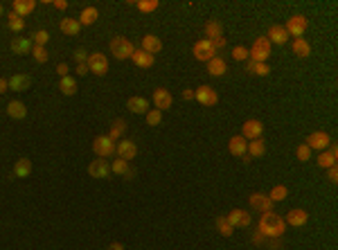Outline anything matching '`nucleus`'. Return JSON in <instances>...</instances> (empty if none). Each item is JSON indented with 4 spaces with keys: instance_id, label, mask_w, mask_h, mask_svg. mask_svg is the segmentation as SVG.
<instances>
[{
    "instance_id": "12",
    "label": "nucleus",
    "mask_w": 338,
    "mask_h": 250,
    "mask_svg": "<svg viewBox=\"0 0 338 250\" xmlns=\"http://www.w3.org/2000/svg\"><path fill=\"white\" fill-rule=\"evenodd\" d=\"M88 174L93 178H108L111 176V165H108V160L100 158V160H93L88 165Z\"/></svg>"
},
{
    "instance_id": "17",
    "label": "nucleus",
    "mask_w": 338,
    "mask_h": 250,
    "mask_svg": "<svg viewBox=\"0 0 338 250\" xmlns=\"http://www.w3.org/2000/svg\"><path fill=\"white\" fill-rule=\"evenodd\" d=\"M306 221H309V214H306L304 210H300V208L291 210V212H289V217L284 219V223L293 225V228H302V225H304Z\"/></svg>"
},
{
    "instance_id": "24",
    "label": "nucleus",
    "mask_w": 338,
    "mask_h": 250,
    "mask_svg": "<svg viewBox=\"0 0 338 250\" xmlns=\"http://www.w3.org/2000/svg\"><path fill=\"white\" fill-rule=\"evenodd\" d=\"M32 174V160L30 158H18L14 165V178H27Z\"/></svg>"
},
{
    "instance_id": "51",
    "label": "nucleus",
    "mask_w": 338,
    "mask_h": 250,
    "mask_svg": "<svg viewBox=\"0 0 338 250\" xmlns=\"http://www.w3.org/2000/svg\"><path fill=\"white\" fill-rule=\"evenodd\" d=\"M329 181H332V183H336V181H338V169H336V165L329 167Z\"/></svg>"
},
{
    "instance_id": "5",
    "label": "nucleus",
    "mask_w": 338,
    "mask_h": 250,
    "mask_svg": "<svg viewBox=\"0 0 338 250\" xmlns=\"http://www.w3.org/2000/svg\"><path fill=\"white\" fill-rule=\"evenodd\" d=\"M192 52H194V59H199V61H210V59L217 57V48H214L212 41H207V38L196 41L194 48H192Z\"/></svg>"
},
{
    "instance_id": "25",
    "label": "nucleus",
    "mask_w": 338,
    "mask_h": 250,
    "mask_svg": "<svg viewBox=\"0 0 338 250\" xmlns=\"http://www.w3.org/2000/svg\"><path fill=\"white\" fill-rule=\"evenodd\" d=\"M36 9V2L34 0H14V14H18V16H30L32 11Z\"/></svg>"
},
{
    "instance_id": "52",
    "label": "nucleus",
    "mask_w": 338,
    "mask_h": 250,
    "mask_svg": "<svg viewBox=\"0 0 338 250\" xmlns=\"http://www.w3.org/2000/svg\"><path fill=\"white\" fill-rule=\"evenodd\" d=\"M7 91H9V81L0 77V95H2V93H7Z\"/></svg>"
},
{
    "instance_id": "23",
    "label": "nucleus",
    "mask_w": 338,
    "mask_h": 250,
    "mask_svg": "<svg viewBox=\"0 0 338 250\" xmlns=\"http://www.w3.org/2000/svg\"><path fill=\"white\" fill-rule=\"evenodd\" d=\"M246 147H248V140L243 138V135H235V138H230V142H228V149H230L233 156H243L246 154Z\"/></svg>"
},
{
    "instance_id": "40",
    "label": "nucleus",
    "mask_w": 338,
    "mask_h": 250,
    "mask_svg": "<svg viewBox=\"0 0 338 250\" xmlns=\"http://www.w3.org/2000/svg\"><path fill=\"white\" fill-rule=\"evenodd\" d=\"M158 0H140V2H135V7L140 11H142V14H151V11H156L158 9Z\"/></svg>"
},
{
    "instance_id": "56",
    "label": "nucleus",
    "mask_w": 338,
    "mask_h": 250,
    "mask_svg": "<svg viewBox=\"0 0 338 250\" xmlns=\"http://www.w3.org/2000/svg\"><path fill=\"white\" fill-rule=\"evenodd\" d=\"M106 250H124V246H122V244H111Z\"/></svg>"
},
{
    "instance_id": "45",
    "label": "nucleus",
    "mask_w": 338,
    "mask_h": 250,
    "mask_svg": "<svg viewBox=\"0 0 338 250\" xmlns=\"http://www.w3.org/2000/svg\"><path fill=\"white\" fill-rule=\"evenodd\" d=\"M296 156H298V160H302V162H306V160L311 158V149H309L306 144H300V147H298V151H296Z\"/></svg>"
},
{
    "instance_id": "27",
    "label": "nucleus",
    "mask_w": 338,
    "mask_h": 250,
    "mask_svg": "<svg viewBox=\"0 0 338 250\" xmlns=\"http://www.w3.org/2000/svg\"><path fill=\"white\" fill-rule=\"evenodd\" d=\"M142 50L149 54H156L163 50V41H160L158 36H153V34H147V36L142 38Z\"/></svg>"
},
{
    "instance_id": "48",
    "label": "nucleus",
    "mask_w": 338,
    "mask_h": 250,
    "mask_svg": "<svg viewBox=\"0 0 338 250\" xmlns=\"http://www.w3.org/2000/svg\"><path fill=\"white\" fill-rule=\"evenodd\" d=\"M68 72H70V68H68V63H59L57 65V75L64 79V77H68Z\"/></svg>"
},
{
    "instance_id": "33",
    "label": "nucleus",
    "mask_w": 338,
    "mask_h": 250,
    "mask_svg": "<svg viewBox=\"0 0 338 250\" xmlns=\"http://www.w3.org/2000/svg\"><path fill=\"white\" fill-rule=\"evenodd\" d=\"M124 131H127V122L124 120H115V122L111 124V131H108V138L115 142V140H122V135H124Z\"/></svg>"
},
{
    "instance_id": "47",
    "label": "nucleus",
    "mask_w": 338,
    "mask_h": 250,
    "mask_svg": "<svg viewBox=\"0 0 338 250\" xmlns=\"http://www.w3.org/2000/svg\"><path fill=\"white\" fill-rule=\"evenodd\" d=\"M74 59H77V63H86L88 61V54H86V50H74Z\"/></svg>"
},
{
    "instance_id": "37",
    "label": "nucleus",
    "mask_w": 338,
    "mask_h": 250,
    "mask_svg": "<svg viewBox=\"0 0 338 250\" xmlns=\"http://www.w3.org/2000/svg\"><path fill=\"white\" fill-rule=\"evenodd\" d=\"M336 154H332V151H322L320 156H318V167L320 169H329V167L336 165Z\"/></svg>"
},
{
    "instance_id": "16",
    "label": "nucleus",
    "mask_w": 338,
    "mask_h": 250,
    "mask_svg": "<svg viewBox=\"0 0 338 250\" xmlns=\"http://www.w3.org/2000/svg\"><path fill=\"white\" fill-rule=\"evenodd\" d=\"M127 108L135 115H147L149 113V101L144 97H129L127 99Z\"/></svg>"
},
{
    "instance_id": "9",
    "label": "nucleus",
    "mask_w": 338,
    "mask_h": 250,
    "mask_svg": "<svg viewBox=\"0 0 338 250\" xmlns=\"http://www.w3.org/2000/svg\"><path fill=\"white\" fill-rule=\"evenodd\" d=\"M115 154H117V158H122V160H133L137 156V147H135V142H131V140H124L122 138L120 142L115 144Z\"/></svg>"
},
{
    "instance_id": "31",
    "label": "nucleus",
    "mask_w": 338,
    "mask_h": 250,
    "mask_svg": "<svg viewBox=\"0 0 338 250\" xmlns=\"http://www.w3.org/2000/svg\"><path fill=\"white\" fill-rule=\"evenodd\" d=\"M205 34H207V41H217V38L223 36V27L219 21H210L205 25Z\"/></svg>"
},
{
    "instance_id": "32",
    "label": "nucleus",
    "mask_w": 338,
    "mask_h": 250,
    "mask_svg": "<svg viewBox=\"0 0 338 250\" xmlns=\"http://www.w3.org/2000/svg\"><path fill=\"white\" fill-rule=\"evenodd\" d=\"M291 50H293L298 57H302V59H306L309 54H311V45H309L304 38H296V41H293V45H291Z\"/></svg>"
},
{
    "instance_id": "28",
    "label": "nucleus",
    "mask_w": 338,
    "mask_h": 250,
    "mask_svg": "<svg viewBox=\"0 0 338 250\" xmlns=\"http://www.w3.org/2000/svg\"><path fill=\"white\" fill-rule=\"evenodd\" d=\"M111 174H117V176H129V178H133V176H135V171H133L131 167H129L127 160L117 158V160H113V165H111Z\"/></svg>"
},
{
    "instance_id": "54",
    "label": "nucleus",
    "mask_w": 338,
    "mask_h": 250,
    "mask_svg": "<svg viewBox=\"0 0 338 250\" xmlns=\"http://www.w3.org/2000/svg\"><path fill=\"white\" fill-rule=\"evenodd\" d=\"M183 99H194V91H190V88H187V91H183Z\"/></svg>"
},
{
    "instance_id": "4",
    "label": "nucleus",
    "mask_w": 338,
    "mask_h": 250,
    "mask_svg": "<svg viewBox=\"0 0 338 250\" xmlns=\"http://www.w3.org/2000/svg\"><path fill=\"white\" fill-rule=\"evenodd\" d=\"M93 151L97 158H111V156H115V142L108 135H100L93 140Z\"/></svg>"
},
{
    "instance_id": "36",
    "label": "nucleus",
    "mask_w": 338,
    "mask_h": 250,
    "mask_svg": "<svg viewBox=\"0 0 338 250\" xmlns=\"http://www.w3.org/2000/svg\"><path fill=\"white\" fill-rule=\"evenodd\" d=\"M59 88H61V93H64V95H68V97H72L74 93H77V81L72 79V77H64V79L59 81Z\"/></svg>"
},
{
    "instance_id": "13",
    "label": "nucleus",
    "mask_w": 338,
    "mask_h": 250,
    "mask_svg": "<svg viewBox=\"0 0 338 250\" xmlns=\"http://www.w3.org/2000/svg\"><path fill=\"white\" fill-rule=\"evenodd\" d=\"M250 205H253L255 210H259V212L264 214V212H273V205L275 203L269 198V194H262V192H255L253 196L248 198Z\"/></svg>"
},
{
    "instance_id": "1",
    "label": "nucleus",
    "mask_w": 338,
    "mask_h": 250,
    "mask_svg": "<svg viewBox=\"0 0 338 250\" xmlns=\"http://www.w3.org/2000/svg\"><path fill=\"white\" fill-rule=\"evenodd\" d=\"M257 230L264 237H269V239H280L282 234L286 232V223H284V219L277 217L275 212H264L262 219H259Z\"/></svg>"
},
{
    "instance_id": "29",
    "label": "nucleus",
    "mask_w": 338,
    "mask_h": 250,
    "mask_svg": "<svg viewBox=\"0 0 338 250\" xmlns=\"http://www.w3.org/2000/svg\"><path fill=\"white\" fill-rule=\"evenodd\" d=\"M7 115L11 117V120H23V117L27 115V108H25V104L23 101H9L7 104Z\"/></svg>"
},
{
    "instance_id": "21",
    "label": "nucleus",
    "mask_w": 338,
    "mask_h": 250,
    "mask_svg": "<svg viewBox=\"0 0 338 250\" xmlns=\"http://www.w3.org/2000/svg\"><path fill=\"white\" fill-rule=\"evenodd\" d=\"M226 70H228V65L221 57H214L207 61V72H210V77H223Z\"/></svg>"
},
{
    "instance_id": "34",
    "label": "nucleus",
    "mask_w": 338,
    "mask_h": 250,
    "mask_svg": "<svg viewBox=\"0 0 338 250\" xmlns=\"http://www.w3.org/2000/svg\"><path fill=\"white\" fill-rule=\"evenodd\" d=\"M246 70H248L250 75H255V77H269L270 75V68H269V65H266V63H255V61H248Z\"/></svg>"
},
{
    "instance_id": "11",
    "label": "nucleus",
    "mask_w": 338,
    "mask_h": 250,
    "mask_svg": "<svg viewBox=\"0 0 338 250\" xmlns=\"http://www.w3.org/2000/svg\"><path fill=\"white\" fill-rule=\"evenodd\" d=\"M174 104V97L167 88H158V91L153 93V106L158 108V111H169Z\"/></svg>"
},
{
    "instance_id": "18",
    "label": "nucleus",
    "mask_w": 338,
    "mask_h": 250,
    "mask_svg": "<svg viewBox=\"0 0 338 250\" xmlns=\"http://www.w3.org/2000/svg\"><path fill=\"white\" fill-rule=\"evenodd\" d=\"M30 86H32V77H30V75H14L9 79V91L25 93Z\"/></svg>"
},
{
    "instance_id": "39",
    "label": "nucleus",
    "mask_w": 338,
    "mask_h": 250,
    "mask_svg": "<svg viewBox=\"0 0 338 250\" xmlns=\"http://www.w3.org/2000/svg\"><path fill=\"white\" fill-rule=\"evenodd\" d=\"M7 18H9V23H7V25H9L11 32H16V34H18V32H23V30H25V21H23V18L18 16V14H14V11H11V14H9Z\"/></svg>"
},
{
    "instance_id": "44",
    "label": "nucleus",
    "mask_w": 338,
    "mask_h": 250,
    "mask_svg": "<svg viewBox=\"0 0 338 250\" xmlns=\"http://www.w3.org/2000/svg\"><path fill=\"white\" fill-rule=\"evenodd\" d=\"M160 122H163V111L153 108V111L147 113V124H151V126H158Z\"/></svg>"
},
{
    "instance_id": "43",
    "label": "nucleus",
    "mask_w": 338,
    "mask_h": 250,
    "mask_svg": "<svg viewBox=\"0 0 338 250\" xmlns=\"http://www.w3.org/2000/svg\"><path fill=\"white\" fill-rule=\"evenodd\" d=\"M30 41H32L34 45H43V48H45V43L50 41V34L45 32V30H38V32L32 34V38H30Z\"/></svg>"
},
{
    "instance_id": "22",
    "label": "nucleus",
    "mask_w": 338,
    "mask_h": 250,
    "mask_svg": "<svg viewBox=\"0 0 338 250\" xmlns=\"http://www.w3.org/2000/svg\"><path fill=\"white\" fill-rule=\"evenodd\" d=\"M131 59H133V63H135L137 68H151L153 61H156V57L149 54V52H144V50H135Z\"/></svg>"
},
{
    "instance_id": "41",
    "label": "nucleus",
    "mask_w": 338,
    "mask_h": 250,
    "mask_svg": "<svg viewBox=\"0 0 338 250\" xmlns=\"http://www.w3.org/2000/svg\"><path fill=\"white\" fill-rule=\"evenodd\" d=\"M217 230L223 234V237H230V234L235 232V228L230 223H228V219L226 217H217Z\"/></svg>"
},
{
    "instance_id": "8",
    "label": "nucleus",
    "mask_w": 338,
    "mask_h": 250,
    "mask_svg": "<svg viewBox=\"0 0 338 250\" xmlns=\"http://www.w3.org/2000/svg\"><path fill=\"white\" fill-rule=\"evenodd\" d=\"M194 99H199V104H203V106H214L219 101V95L210 86H199L194 91Z\"/></svg>"
},
{
    "instance_id": "3",
    "label": "nucleus",
    "mask_w": 338,
    "mask_h": 250,
    "mask_svg": "<svg viewBox=\"0 0 338 250\" xmlns=\"http://www.w3.org/2000/svg\"><path fill=\"white\" fill-rule=\"evenodd\" d=\"M111 52L115 59H120V61H124V59H131L133 52H135V48H133V43L129 41L127 36H115L111 41Z\"/></svg>"
},
{
    "instance_id": "20",
    "label": "nucleus",
    "mask_w": 338,
    "mask_h": 250,
    "mask_svg": "<svg viewBox=\"0 0 338 250\" xmlns=\"http://www.w3.org/2000/svg\"><path fill=\"white\" fill-rule=\"evenodd\" d=\"M32 48H34V43L30 41V38L16 36L14 41H11V52L18 54V57H23V54H27V52H32Z\"/></svg>"
},
{
    "instance_id": "26",
    "label": "nucleus",
    "mask_w": 338,
    "mask_h": 250,
    "mask_svg": "<svg viewBox=\"0 0 338 250\" xmlns=\"http://www.w3.org/2000/svg\"><path fill=\"white\" fill-rule=\"evenodd\" d=\"M246 154H248L250 158H262V156L266 154V142H264L262 138L250 140L248 147H246Z\"/></svg>"
},
{
    "instance_id": "38",
    "label": "nucleus",
    "mask_w": 338,
    "mask_h": 250,
    "mask_svg": "<svg viewBox=\"0 0 338 250\" xmlns=\"http://www.w3.org/2000/svg\"><path fill=\"white\" fill-rule=\"evenodd\" d=\"M286 196H289V187H286V185H275L273 189H270V194H269V198H270L273 203L284 201Z\"/></svg>"
},
{
    "instance_id": "57",
    "label": "nucleus",
    "mask_w": 338,
    "mask_h": 250,
    "mask_svg": "<svg viewBox=\"0 0 338 250\" xmlns=\"http://www.w3.org/2000/svg\"><path fill=\"white\" fill-rule=\"evenodd\" d=\"M0 16H2V5H0Z\"/></svg>"
},
{
    "instance_id": "42",
    "label": "nucleus",
    "mask_w": 338,
    "mask_h": 250,
    "mask_svg": "<svg viewBox=\"0 0 338 250\" xmlns=\"http://www.w3.org/2000/svg\"><path fill=\"white\" fill-rule=\"evenodd\" d=\"M32 57H34V61H38V63H45L48 61V50L43 48V45H34L32 48Z\"/></svg>"
},
{
    "instance_id": "55",
    "label": "nucleus",
    "mask_w": 338,
    "mask_h": 250,
    "mask_svg": "<svg viewBox=\"0 0 338 250\" xmlns=\"http://www.w3.org/2000/svg\"><path fill=\"white\" fill-rule=\"evenodd\" d=\"M280 248H282L280 239H270V250H280Z\"/></svg>"
},
{
    "instance_id": "50",
    "label": "nucleus",
    "mask_w": 338,
    "mask_h": 250,
    "mask_svg": "<svg viewBox=\"0 0 338 250\" xmlns=\"http://www.w3.org/2000/svg\"><path fill=\"white\" fill-rule=\"evenodd\" d=\"M77 75H88V63H77Z\"/></svg>"
},
{
    "instance_id": "30",
    "label": "nucleus",
    "mask_w": 338,
    "mask_h": 250,
    "mask_svg": "<svg viewBox=\"0 0 338 250\" xmlns=\"http://www.w3.org/2000/svg\"><path fill=\"white\" fill-rule=\"evenodd\" d=\"M79 30H81V25H79V21H74V18H64V21H61V32L68 34V36H77Z\"/></svg>"
},
{
    "instance_id": "7",
    "label": "nucleus",
    "mask_w": 338,
    "mask_h": 250,
    "mask_svg": "<svg viewBox=\"0 0 338 250\" xmlns=\"http://www.w3.org/2000/svg\"><path fill=\"white\" fill-rule=\"evenodd\" d=\"M284 30H286V34L289 36H293V38H302V34L306 32V18L304 16H291L289 18V23L284 25Z\"/></svg>"
},
{
    "instance_id": "15",
    "label": "nucleus",
    "mask_w": 338,
    "mask_h": 250,
    "mask_svg": "<svg viewBox=\"0 0 338 250\" xmlns=\"http://www.w3.org/2000/svg\"><path fill=\"white\" fill-rule=\"evenodd\" d=\"M226 219H228V223L233 225V228H248L250 225V214L246 212V210H233Z\"/></svg>"
},
{
    "instance_id": "2",
    "label": "nucleus",
    "mask_w": 338,
    "mask_h": 250,
    "mask_svg": "<svg viewBox=\"0 0 338 250\" xmlns=\"http://www.w3.org/2000/svg\"><path fill=\"white\" fill-rule=\"evenodd\" d=\"M270 57V41L266 36H259L253 43V48L248 50V59L255 63H266V59Z\"/></svg>"
},
{
    "instance_id": "6",
    "label": "nucleus",
    "mask_w": 338,
    "mask_h": 250,
    "mask_svg": "<svg viewBox=\"0 0 338 250\" xmlns=\"http://www.w3.org/2000/svg\"><path fill=\"white\" fill-rule=\"evenodd\" d=\"M88 70L90 72H95V75H106L108 72V59H106V54H101V52H93V54H88Z\"/></svg>"
},
{
    "instance_id": "46",
    "label": "nucleus",
    "mask_w": 338,
    "mask_h": 250,
    "mask_svg": "<svg viewBox=\"0 0 338 250\" xmlns=\"http://www.w3.org/2000/svg\"><path fill=\"white\" fill-rule=\"evenodd\" d=\"M233 57H235V61H243V59H248V48L237 45V48L233 50Z\"/></svg>"
},
{
    "instance_id": "35",
    "label": "nucleus",
    "mask_w": 338,
    "mask_h": 250,
    "mask_svg": "<svg viewBox=\"0 0 338 250\" xmlns=\"http://www.w3.org/2000/svg\"><path fill=\"white\" fill-rule=\"evenodd\" d=\"M97 18H100V11H97L95 7H86L79 16V25H93Z\"/></svg>"
},
{
    "instance_id": "49",
    "label": "nucleus",
    "mask_w": 338,
    "mask_h": 250,
    "mask_svg": "<svg viewBox=\"0 0 338 250\" xmlns=\"http://www.w3.org/2000/svg\"><path fill=\"white\" fill-rule=\"evenodd\" d=\"M262 241H264V234L259 232V230H253V244H262Z\"/></svg>"
},
{
    "instance_id": "10",
    "label": "nucleus",
    "mask_w": 338,
    "mask_h": 250,
    "mask_svg": "<svg viewBox=\"0 0 338 250\" xmlns=\"http://www.w3.org/2000/svg\"><path fill=\"white\" fill-rule=\"evenodd\" d=\"M329 144H332V140H329V135L325 133V131H313V133L306 138V147H309V149L325 151Z\"/></svg>"
},
{
    "instance_id": "14",
    "label": "nucleus",
    "mask_w": 338,
    "mask_h": 250,
    "mask_svg": "<svg viewBox=\"0 0 338 250\" xmlns=\"http://www.w3.org/2000/svg\"><path fill=\"white\" fill-rule=\"evenodd\" d=\"M262 133H264V124L259 122V120H248V122H243V138L248 140H257L262 138Z\"/></svg>"
},
{
    "instance_id": "53",
    "label": "nucleus",
    "mask_w": 338,
    "mask_h": 250,
    "mask_svg": "<svg viewBox=\"0 0 338 250\" xmlns=\"http://www.w3.org/2000/svg\"><path fill=\"white\" fill-rule=\"evenodd\" d=\"M54 7H57V9H61V11H64L66 7H68V2H66V0H54Z\"/></svg>"
},
{
    "instance_id": "19",
    "label": "nucleus",
    "mask_w": 338,
    "mask_h": 250,
    "mask_svg": "<svg viewBox=\"0 0 338 250\" xmlns=\"http://www.w3.org/2000/svg\"><path fill=\"white\" fill-rule=\"evenodd\" d=\"M269 38L270 43H275V45H284L286 41H289V34H286V30H284V25H273L269 30Z\"/></svg>"
}]
</instances>
